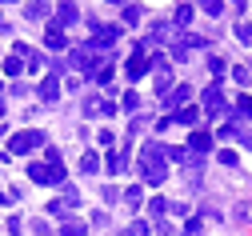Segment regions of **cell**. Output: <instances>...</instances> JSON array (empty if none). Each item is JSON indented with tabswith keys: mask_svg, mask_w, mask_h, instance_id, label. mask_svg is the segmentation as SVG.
<instances>
[{
	"mask_svg": "<svg viewBox=\"0 0 252 236\" xmlns=\"http://www.w3.org/2000/svg\"><path fill=\"white\" fill-rule=\"evenodd\" d=\"M0 164H8V156H0Z\"/></svg>",
	"mask_w": 252,
	"mask_h": 236,
	"instance_id": "cell-43",
	"label": "cell"
},
{
	"mask_svg": "<svg viewBox=\"0 0 252 236\" xmlns=\"http://www.w3.org/2000/svg\"><path fill=\"white\" fill-rule=\"evenodd\" d=\"M68 40H64V32H60L56 24H48V32H44V48H52V52H60Z\"/></svg>",
	"mask_w": 252,
	"mask_h": 236,
	"instance_id": "cell-14",
	"label": "cell"
},
{
	"mask_svg": "<svg viewBox=\"0 0 252 236\" xmlns=\"http://www.w3.org/2000/svg\"><path fill=\"white\" fill-rule=\"evenodd\" d=\"M124 24H140V4H124Z\"/></svg>",
	"mask_w": 252,
	"mask_h": 236,
	"instance_id": "cell-30",
	"label": "cell"
},
{
	"mask_svg": "<svg viewBox=\"0 0 252 236\" xmlns=\"http://www.w3.org/2000/svg\"><path fill=\"white\" fill-rule=\"evenodd\" d=\"M84 232H88V224H84V220H76V216H68L64 224L56 228V236H84Z\"/></svg>",
	"mask_w": 252,
	"mask_h": 236,
	"instance_id": "cell-13",
	"label": "cell"
},
{
	"mask_svg": "<svg viewBox=\"0 0 252 236\" xmlns=\"http://www.w3.org/2000/svg\"><path fill=\"white\" fill-rule=\"evenodd\" d=\"M240 144H244V148H252V132H248V128L240 132Z\"/></svg>",
	"mask_w": 252,
	"mask_h": 236,
	"instance_id": "cell-40",
	"label": "cell"
},
{
	"mask_svg": "<svg viewBox=\"0 0 252 236\" xmlns=\"http://www.w3.org/2000/svg\"><path fill=\"white\" fill-rule=\"evenodd\" d=\"M124 160H128V152H124V148H120V152H108V156H104V172H120Z\"/></svg>",
	"mask_w": 252,
	"mask_h": 236,
	"instance_id": "cell-17",
	"label": "cell"
},
{
	"mask_svg": "<svg viewBox=\"0 0 252 236\" xmlns=\"http://www.w3.org/2000/svg\"><path fill=\"white\" fill-rule=\"evenodd\" d=\"M236 116H252V96H236Z\"/></svg>",
	"mask_w": 252,
	"mask_h": 236,
	"instance_id": "cell-33",
	"label": "cell"
},
{
	"mask_svg": "<svg viewBox=\"0 0 252 236\" xmlns=\"http://www.w3.org/2000/svg\"><path fill=\"white\" fill-rule=\"evenodd\" d=\"M208 68H212V76L220 80V76H224V60H220V56H212V60H208Z\"/></svg>",
	"mask_w": 252,
	"mask_h": 236,
	"instance_id": "cell-39",
	"label": "cell"
},
{
	"mask_svg": "<svg viewBox=\"0 0 252 236\" xmlns=\"http://www.w3.org/2000/svg\"><path fill=\"white\" fill-rule=\"evenodd\" d=\"M232 80H236V84H252V68H244V64H236V68H232Z\"/></svg>",
	"mask_w": 252,
	"mask_h": 236,
	"instance_id": "cell-29",
	"label": "cell"
},
{
	"mask_svg": "<svg viewBox=\"0 0 252 236\" xmlns=\"http://www.w3.org/2000/svg\"><path fill=\"white\" fill-rule=\"evenodd\" d=\"M120 108L128 112V116H136V112H140V96H136V92L128 88V92H124V100H120Z\"/></svg>",
	"mask_w": 252,
	"mask_h": 236,
	"instance_id": "cell-21",
	"label": "cell"
},
{
	"mask_svg": "<svg viewBox=\"0 0 252 236\" xmlns=\"http://www.w3.org/2000/svg\"><path fill=\"white\" fill-rule=\"evenodd\" d=\"M188 20H192V4H176V12H172L168 24H172V28H184Z\"/></svg>",
	"mask_w": 252,
	"mask_h": 236,
	"instance_id": "cell-18",
	"label": "cell"
},
{
	"mask_svg": "<svg viewBox=\"0 0 252 236\" xmlns=\"http://www.w3.org/2000/svg\"><path fill=\"white\" fill-rule=\"evenodd\" d=\"M140 180L144 184H164V148L160 144L140 148Z\"/></svg>",
	"mask_w": 252,
	"mask_h": 236,
	"instance_id": "cell-1",
	"label": "cell"
},
{
	"mask_svg": "<svg viewBox=\"0 0 252 236\" xmlns=\"http://www.w3.org/2000/svg\"><path fill=\"white\" fill-rule=\"evenodd\" d=\"M188 152H192V156H208L212 152V136H208L204 128H192V136H188Z\"/></svg>",
	"mask_w": 252,
	"mask_h": 236,
	"instance_id": "cell-9",
	"label": "cell"
},
{
	"mask_svg": "<svg viewBox=\"0 0 252 236\" xmlns=\"http://www.w3.org/2000/svg\"><path fill=\"white\" fill-rule=\"evenodd\" d=\"M96 140H100V148H108V152H112V144H116V132H112V128H100V132H96Z\"/></svg>",
	"mask_w": 252,
	"mask_h": 236,
	"instance_id": "cell-28",
	"label": "cell"
},
{
	"mask_svg": "<svg viewBox=\"0 0 252 236\" xmlns=\"http://www.w3.org/2000/svg\"><path fill=\"white\" fill-rule=\"evenodd\" d=\"M28 180H32V184H52V188H60V184H68V172H64V164L32 160V164H28Z\"/></svg>",
	"mask_w": 252,
	"mask_h": 236,
	"instance_id": "cell-3",
	"label": "cell"
},
{
	"mask_svg": "<svg viewBox=\"0 0 252 236\" xmlns=\"http://www.w3.org/2000/svg\"><path fill=\"white\" fill-rule=\"evenodd\" d=\"M112 112H116V104L108 96H88L84 100V116H112Z\"/></svg>",
	"mask_w": 252,
	"mask_h": 236,
	"instance_id": "cell-8",
	"label": "cell"
},
{
	"mask_svg": "<svg viewBox=\"0 0 252 236\" xmlns=\"http://www.w3.org/2000/svg\"><path fill=\"white\" fill-rule=\"evenodd\" d=\"M144 72H148V56H144V44H140V48H132L128 64H124V76H128V80H140Z\"/></svg>",
	"mask_w": 252,
	"mask_h": 236,
	"instance_id": "cell-7",
	"label": "cell"
},
{
	"mask_svg": "<svg viewBox=\"0 0 252 236\" xmlns=\"http://www.w3.org/2000/svg\"><path fill=\"white\" fill-rule=\"evenodd\" d=\"M116 40H120V24H96V36H92L88 44L100 52V48H112Z\"/></svg>",
	"mask_w": 252,
	"mask_h": 236,
	"instance_id": "cell-5",
	"label": "cell"
},
{
	"mask_svg": "<svg viewBox=\"0 0 252 236\" xmlns=\"http://www.w3.org/2000/svg\"><path fill=\"white\" fill-rule=\"evenodd\" d=\"M188 96H192V88L180 84V88H172V92L164 96V104H168V108H172V104H180V108H184V100H188Z\"/></svg>",
	"mask_w": 252,
	"mask_h": 236,
	"instance_id": "cell-16",
	"label": "cell"
},
{
	"mask_svg": "<svg viewBox=\"0 0 252 236\" xmlns=\"http://www.w3.org/2000/svg\"><path fill=\"white\" fill-rule=\"evenodd\" d=\"M0 204H8V192H0Z\"/></svg>",
	"mask_w": 252,
	"mask_h": 236,
	"instance_id": "cell-41",
	"label": "cell"
},
{
	"mask_svg": "<svg viewBox=\"0 0 252 236\" xmlns=\"http://www.w3.org/2000/svg\"><path fill=\"white\" fill-rule=\"evenodd\" d=\"M48 216H56V220H68V204H64V200H52V204H48Z\"/></svg>",
	"mask_w": 252,
	"mask_h": 236,
	"instance_id": "cell-27",
	"label": "cell"
},
{
	"mask_svg": "<svg viewBox=\"0 0 252 236\" xmlns=\"http://www.w3.org/2000/svg\"><path fill=\"white\" fill-rule=\"evenodd\" d=\"M200 108H204V116H224V92H220V84H208L204 88Z\"/></svg>",
	"mask_w": 252,
	"mask_h": 236,
	"instance_id": "cell-4",
	"label": "cell"
},
{
	"mask_svg": "<svg viewBox=\"0 0 252 236\" xmlns=\"http://www.w3.org/2000/svg\"><path fill=\"white\" fill-rule=\"evenodd\" d=\"M148 212H152V220H164V212H168V200H164V196H152V200H148Z\"/></svg>",
	"mask_w": 252,
	"mask_h": 236,
	"instance_id": "cell-20",
	"label": "cell"
},
{
	"mask_svg": "<svg viewBox=\"0 0 252 236\" xmlns=\"http://www.w3.org/2000/svg\"><path fill=\"white\" fill-rule=\"evenodd\" d=\"M156 72H160V76H156V92L168 96V88H172V72H168V64H164V68H156Z\"/></svg>",
	"mask_w": 252,
	"mask_h": 236,
	"instance_id": "cell-23",
	"label": "cell"
},
{
	"mask_svg": "<svg viewBox=\"0 0 252 236\" xmlns=\"http://www.w3.org/2000/svg\"><path fill=\"white\" fill-rule=\"evenodd\" d=\"M200 228H204V220H200V216H192V220L184 224V236H200Z\"/></svg>",
	"mask_w": 252,
	"mask_h": 236,
	"instance_id": "cell-35",
	"label": "cell"
},
{
	"mask_svg": "<svg viewBox=\"0 0 252 236\" xmlns=\"http://www.w3.org/2000/svg\"><path fill=\"white\" fill-rule=\"evenodd\" d=\"M88 228H108V212H92V220H88Z\"/></svg>",
	"mask_w": 252,
	"mask_h": 236,
	"instance_id": "cell-37",
	"label": "cell"
},
{
	"mask_svg": "<svg viewBox=\"0 0 252 236\" xmlns=\"http://www.w3.org/2000/svg\"><path fill=\"white\" fill-rule=\"evenodd\" d=\"M0 116H4V100H0Z\"/></svg>",
	"mask_w": 252,
	"mask_h": 236,
	"instance_id": "cell-42",
	"label": "cell"
},
{
	"mask_svg": "<svg viewBox=\"0 0 252 236\" xmlns=\"http://www.w3.org/2000/svg\"><path fill=\"white\" fill-rule=\"evenodd\" d=\"M80 20V12H76V4H56V12H52V24L64 32V28H72Z\"/></svg>",
	"mask_w": 252,
	"mask_h": 236,
	"instance_id": "cell-10",
	"label": "cell"
},
{
	"mask_svg": "<svg viewBox=\"0 0 252 236\" xmlns=\"http://www.w3.org/2000/svg\"><path fill=\"white\" fill-rule=\"evenodd\" d=\"M36 96H40V104H56V100H60V76H56V72H44Z\"/></svg>",
	"mask_w": 252,
	"mask_h": 236,
	"instance_id": "cell-6",
	"label": "cell"
},
{
	"mask_svg": "<svg viewBox=\"0 0 252 236\" xmlns=\"http://www.w3.org/2000/svg\"><path fill=\"white\" fill-rule=\"evenodd\" d=\"M36 148H48V136L40 128H24V132H16V136H8V160L12 156H28Z\"/></svg>",
	"mask_w": 252,
	"mask_h": 236,
	"instance_id": "cell-2",
	"label": "cell"
},
{
	"mask_svg": "<svg viewBox=\"0 0 252 236\" xmlns=\"http://www.w3.org/2000/svg\"><path fill=\"white\" fill-rule=\"evenodd\" d=\"M236 40L240 44H252V24H244V20L236 24Z\"/></svg>",
	"mask_w": 252,
	"mask_h": 236,
	"instance_id": "cell-32",
	"label": "cell"
},
{
	"mask_svg": "<svg viewBox=\"0 0 252 236\" xmlns=\"http://www.w3.org/2000/svg\"><path fill=\"white\" fill-rule=\"evenodd\" d=\"M24 12H28V20H48V16H52V4L32 0V4H24Z\"/></svg>",
	"mask_w": 252,
	"mask_h": 236,
	"instance_id": "cell-15",
	"label": "cell"
},
{
	"mask_svg": "<svg viewBox=\"0 0 252 236\" xmlns=\"http://www.w3.org/2000/svg\"><path fill=\"white\" fill-rule=\"evenodd\" d=\"M200 8H204L208 16H220V12H224L228 4H220V0H204V4H200Z\"/></svg>",
	"mask_w": 252,
	"mask_h": 236,
	"instance_id": "cell-34",
	"label": "cell"
},
{
	"mask_svg": "<svg viewBox=\"0 0 252 236\" xmlns=\"http://www.w3.org/2000/svg\"><path fill=\"white\" fill-rule=\"evenodd\" d=\"M32 232H36V236H56V232L48 228V220H44V216H40V220H32Z\"/></svg>",
	"mask_w": 252,
	"mask_h": 236,
	"instance_id": "cell-36",
	"label": "cell"
},
{
	"mask_svg": "<svg viewBox=\"0 0 252 236\" xmlns=\"http://www.w3.org/2000/svg\"><path fill=\"white\" fill-rule=\"evenodd\" d=\"M216 160H220V164H224V168H236V152H232V148H224V152H220Z\"/></svg>",
	"mask_w": 252,
	"mask_h": 236,
	"instance_id": "cell-38",
	"label": "cell"
},
{
	"mask_svg": "<svg viewBox=\"0 0 252 236\" xmlns=\"http://www.w3.org/2000/svg\"><path fill=\"white\" fill-rule=\"evenodd\" d=\"M124 204H128V208H140V204H144V188H140V184L124 188Z\"/></svg>",
	"mask_w": 252,
	"mask_h": 236,
	"instance_id": "cell-19",
	"label": "cell"
},
{
	"mask_svg": "<svg viewBox=\"0 0 252 236\" xmlns=\"http://www.w3.org/2000/svg\"><path fill=\"white\" fill-rule=\"evenodd\" d=\"M80 172H100V156L96 152H84L80 156Z\"/></svg>",
	"mask_w": 252,
	"mask_h": 236,
	"instance_id": "cell-24",
	"label": "cell"
},
{
	"mask_svg": "<svg viewBox=\"0 0 252 236\" xmlns=\"http://www.w3.org/2000/svg\"><path fill=\"white\" fill-rule=\"evenodd\" d=\"M240 132H244V128H240L236 120H224V124H220V132H216V136H224V140H240Z\"/></svg>",
	"mask_w": 252,
	"mask_h": 236,
	"instance_id": "cell-22",
	"label": "cell"
},
{
	"mask_svg": "<svg viewBox=\"0 0 252 236\" xmlns=\"http://www.w3.org/2000/svg\"><path fill=\"white\" fill-rule=\"evenodd\" d=\"M232 216H236V224H248V220H252V200L236 204V212H232Z\"/></svg>",
	"mask_w": 252,
	"mask_h": 236,
	"instance_id": "cell-26",
	"label": "cell"
},
{
	"mask_svg": "<svg viewBox=\"0 0 252 236\" xmlns=\"http://www.w3.org/2000/svg\"><path fill=\"white\" fill-rule=\"evenodd\" d=\"M20 72H24V64H20L16 56H8V60H4V76H20Z\"/></svg>",
	"mask_w": 252,
	"mask_h": 236,
	"instance_id": "cell-31",
	"label": "cell"
},
{
	"mask_svg": "<svg viewBox=\"0 0 252 236\" xmlns=\"http://www.w3.org/2000/svg\"><path fill=\"white\" fill-rule=\"evenodd\" d=\"M148 232H152V228H148V220H132V224L124 228L120 236H148Z\"/></svg>",
	"mask_w": 252,
	"mask_h": 236,
	"instance_id": "cell-25",
	"label": "cell"
},
{
	"mask_svg": "<svg viewBox=\"0 0 252 236\" xmlns=\"http://www.w3.org/2000/svg\"><path fill=\"white\" fill-rule=\"evenodd\" d=\"M148 40H152V44H172V40H176V28H172L168 20H156L152 32H148Z\"/></svg>",
	"mask_w": 252,
	"mask_h": 236,
	"instance_id": "cell-11",
	"label": "cell"
},
{
	"mask_svg": "<svg viewBox=\"0 0 252 236\" xmlns=\"http://www.w3.org/2000/svg\"><path fill=\"white\" fill-rule=\"evenodd\" d=\"M196 116H200V108H196V104H184V108H176L168 120H172V124H196Z\"/></svg>",
	"mask_w": 252,
	"mask_h": 236,
	"instance_id": "cell-12",
	"label": "cell"
}]
</instances>
